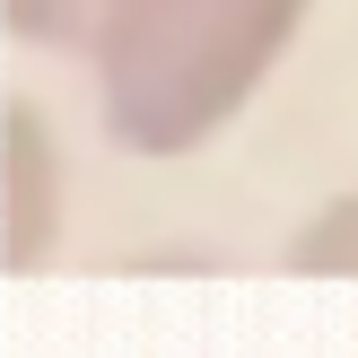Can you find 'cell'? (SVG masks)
I'll use <instances>...</instances> for the list:
<instances>
[{"label":"cell","mask_w":358,"mask_h":358,"mask_svg":"<svg viewBox=\"0 0 358 358\" xmlns=\"http://www.w3.org/2000/svg\"><path fill=\"white\" fill-rule=\"evenodd\" d=\"M297 262H306V271H358V201L324 210V219L297 236Z\"/></svg>","instance_id":"2"},{"label":"cell","mask_w":358,"mask_h":358,"mask_svg":"<svg viewBox=\"0 0 358 358\" xmlns=\"http://www.w3.org/2000/svg\"><path fill=\"white\" fill-rule=\"evenodd\" d=\"M306 0H114L105 17V105L131 149L210 140L289 52Z\"/></svg>","instance_id":"1"}]
</instances>
